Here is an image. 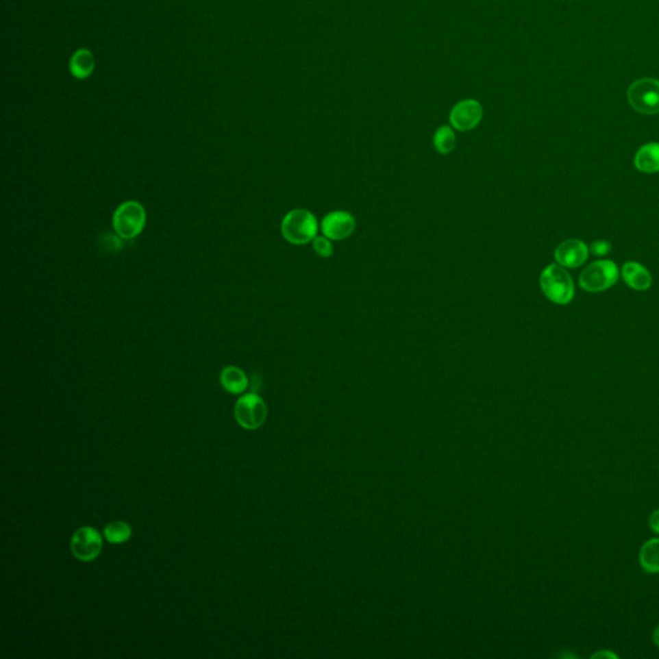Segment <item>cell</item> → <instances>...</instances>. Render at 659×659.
<instances>
[{
    "instance_id": "obj_17",
    "label": "cell",
    "mask_w": 659,
    "mask_h": 659,
    "mask_svg": "<svg viewBox=\"0 0 659 659\" xmlns=\"http://www.w3.org/2000/svg\"><path fill=\"white\" fill-rule=\"evenodd\" d=\"M132 537V528L124 521L110 523L105 528V538L110 543H124Z\"/></svg>"
},
{
    "instance_id": "obj_2",
    "label": "cell",
    "mask_w": 659,
    "mask_h": 659,
    "mask_svg": "<svg viewBox=\"0 0 659 659\" xmlns=\"http://www.w3.org/2000/svg\"><path fill=\"white\" fill-rule=\"evenodd\" d=\"M543 294L555 304H569L574 297V284L571 275L558 264L545 268L540 277Z\"/></svg>"
},
{
    "instance_id": "obj_21",
    "label": "cell",
    "mask_w": 659,
    "mask_h": 659,
    "mask_svg": "<svg viewBox=\"0 0 659 659\" xmlns=\"http://www.w3.org/2000/svg\"><path fill=\"white\" fill-rule=\"evenodd\" d=\"M591 658L593 659H596V658L617 659L618 658V656H617V654H614L613 651H608V650H600V651H597V653H595V654H593V657H591Z\"/></svg>"
},
{
    "instance_id": "obj_19",
    "label": "cell",
    "mask_w": 659,
    "mask_h": 659,
    "mask_svg": "<svg viewBox=\"0 0 659 659\" xmlns=\"http://www.w3.org/2000/svg\"><path fill=\"white\" fill-rule=\"evenodd\" d=\"M590 251L596 256H604L612 251V245L604 240L594 241L590 246Z\"/></svg>"
},
{
    "instance_id": "obj_9",
    "label": "cell",
    "mask_w": 659,
    "mask_h": 659,
    "mask_svg": "<svg viewBox=\"0 0 659 659\" xmlns=\"http://www.w3.org/2000/svg\"><path fill=\"white\" fill-rule=\"evenodd\" d=\"M482 117L483 108L478 101L465 99L458 102V105L452 108L449 121L451 125L458 132H469L478 125L482 121Z\"/></svg>"
},
{
    "instance_id": "obj_14",
    "label": "cell",
    "mask_w": 659,
    "mask_h": 659,
    "mask_svg": "<svg viewBox=\"0 0 659 659\" xmlns=\"http://www.w3.org/2000/svg\"><path fill=\"white\" fill-rule=\"evenodd\" d=\"M221 383L227 392L231 394H241L246 390L249 382L244 371L238 367L228 366L221 373Z\"/></svg>"
},
{
    "instance_id": "obj_13",
    "label": "cell",
    "mask_w": 659,
    "mask_h": 659,
    "mask_svg": "<svg viewBox=\"0 0 659 659\" xmlns=\"http://www.w3.org/2000/svg\"><path fill=\"white\" fill-rule=\"evenodd\" d=\"M638 562L647 573H659V538H650L638 553Z\"/></svg>"
},
{
    "instance_id": "obj_1",
    "label": "cell",
    "mask_w": 659,
    "mask_h": 659,
    "mask_svg": "<svg viewBox=\"0 0 659 659\" xmlns=\"http://www.w3.org/2000/svg\"><path fill=\"white\" fill-rule=\"evenodd\" d=\"M281 232L290 244H309L317 237L319 223L316 216L309 210L294 209L285 215L281 224Z\"/></svg>"
},
{
    "instance_id": "obj_11",
    "label": "cell",
    "mask_w": 659,
    "mask_h": 659,
    "mask_svg": "<svg viewBox=\"0 0 659 659\" xmlns=\"http://www.w3.org/2000/svg\"><path fill=\"white\" fill-rule=\"evenodd\" d=\"M622 277L628 286L634 290L644 291L651 285V276L645 266L636 262H627L622 268Z\"/></svg>"
},
{
    "instance_id": "obj_4",
    "label": "cell",
    "mask_w": 659,
    "mask_h": 659,
    "mask_svg": "<svg viewBox=\"0 0 659 659\" xmlns=\"http://www.w3.org/2000/svg\"><path fill=\"white\" fill-rule=\"evenodd\" d=\"M627 98L634 110L644 115L659 112V82L656 79H640L628 88Z\"/></svg>"
},
{
    "instance_id": "obj_18",
    "label": "cell",
    "mask_w": 659,
    "mask_h": 659,
    "mask_svg": "<svg viewBox=\"0 0 659 659\" xmlns=\"http://www.w3.org/2000/svg\"><path fill=\"white\" fill-rule=\"evenodd\" d=\"M312 243H313L314 251H316L319 256H322V258H330V256H332V254H334L332 243H331V240L327 238L326 236H317Z\"/></svg>"
},
{
    "instance_id": "obj_10",
    "label": "cell",
    "mask_w": 659,
    "mask_h": 659,
    "mask_svg": "<svg viewBox=\"0 0 659 659\" xmlns=\"http://www.w3.org/2000/svg\"><path fill=\"white\" fill-rule=\"evenodd\" d=\"M588 251L590 250L584 241L571 238V240H565L555 249L554 256L560 266L565 268H577L582 266L587 260Z\"/></svg>"
},
{
    "instance_id": "obj_12",
    "label": "cell",
    "mask_w": 659,
    "mask_h": 659,
    "mask_svg": "<svg viewBox=\"0 0 659 659\" xmlns=\"http://www.w3.org/2000/svg\"><path fill=\"white\" fill-rule=\"evenodd\" d=\"M635 166L643 173H658L659 171V143H648L638 149L635 156Z\"/></svg>"
},
{
    "instance_id": "obj_3",
    "label": "cell",
    "mask_w": 659,
    "mask_h": 659,
    "mask_svg": "<svg viewBox=\"0 0 659 659\" xmlns=\"http://www.w3.org/2000/svg\"><path fill=\"white\" fill-rule=\"evenodd\" d=\"M146 219V210L138 201H127L115 210L112 225L121 238L132 240L143 231Z\"/></svg>"
},
{
    "instance_id": "obj_5",
    "label": "cell",
    "mask_w": 659,
    "mask_h": 659,
    "mask_svg": "<svg viewBox=\"0 0 659 659\" xmlns=\"http://www.w3.org/2000/svg\"><path fill=\"white\" fill-rule=\"evenodd\" d=\"M618 279V268L612 260H599L585 268L580 276V286L588 293H600L613 286Z\"/></svg>"
},
{
    "instance_id": "obj_6",
    "label": "cell",
    "mask_w": 659,
    "mask_h": 659,
    "mask_svg": "<svg viewBox=\"0 0 659 659\" xmlns=\"http://www.w3.org/2000/svg\"><path fill=\"white\" fill-rule=\"evenodd\" d=\"M266 414L268 410L264 401L256 393L241 397L234 406V417L237 423L249 430H254L263 425Z\"/></svg>"
},
{
    "instance_id": "obj_8",
    "label": "cell",
    "mask_w": 659,
    "mask_h": 659,
    "mask_svg": "<svg viewBox=\"0 0 659 659\" xmlns=\"http://www.w3.org/2000/svg\"><path fill=\"white\" fill-rule=\"evenodd\" d=\"M356 225V219L351 214L336 210L327 214L322 219L321 229L323 236H326L331 241H341L354 232Z\"/></svg>"
},
{
    "instance_id": "obj_16",
    "label": "cell",
    "mask_w": 659,
    "mask_h": 659,
    "mask_svg": "<svg viewBox=\"0 0 659 659\" xmlns=\"http://www.w3.org/2000/svg\"><path fill=\"white\" fill-rule=\"evenodd\" d=\"M433 142L439 153L448 155L456 147V134L451 127L443 125L436 130Z\"/></svg>"
},
{
    "instance_id": "obj_15",
    "label": "cell",
    "mask_w": 659,
    "mask_h": 659,
    "mask_svg": "<svg viewBox=\"0 0 659 659\" xmlns=\"http://www.w3.org/2000/svg\"><path fill=\"white\" fill-rule=\"evenodd\" d=\"M70 70L76 79L89 77L95 70L93 54L88 49H79L77 52H75L70 62Z\"/></svg>"
},
{
    "instance_id": "obj_20",
    "label": "cell",
    "mask_w": 659,
    "mask_h": 659,
    "mask_svg": "<svg viewBox=\"0 0 659 659\" xmlns=\"http://www.w3.org/2000/svg\"><path fill=\"white\" fill-rule=\"evenodd\" d=\"M649 527L650 530L659 534V509L654 510L649 517Z\"/></svg>"
},
{
    "instance_id": "obj_22",
    "label": "cell",
    "mask_w": 659,
    "mask_h": 659,
    "mask_svg": "<svg viewBox=\"0 0 659 659\" xmlns=\"http://www.w3.org/2000/svg\"><path fill=\"white\" fill-rule=\"evenodd\" d=\"M653 641H654V644L659 648V625L657 627L654 628V631H653Z\"/></svg>"
},
{
    "instance_id": "obj_7",
    "label": "cell",
    "mask_w": 659,
    "mask_h": 659,
    "mask_svg": "<svg viewBox=\"0 0 659 659\" xmlns=\"http://www.w3.org/2000/svg\"><path fill=\"white\" fill-rule=\"evenodd\" d=\"M102 536L92 527L79 528L71 540V551L82 562L95 560L102 551Z\"/></svg>"
}]
</instances>
